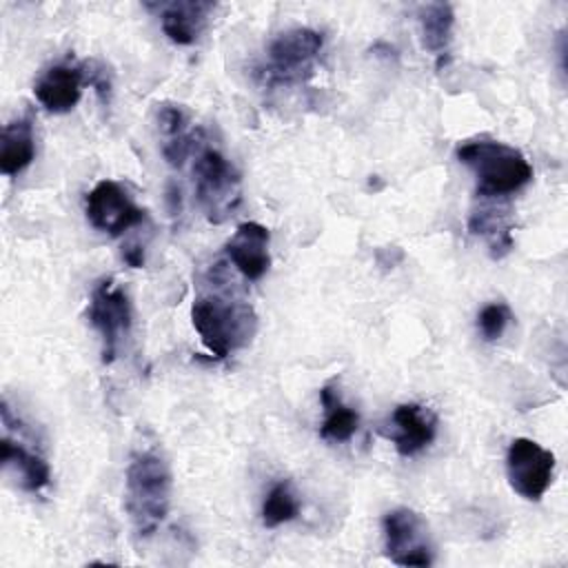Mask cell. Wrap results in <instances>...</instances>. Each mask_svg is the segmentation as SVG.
<instances>
[{"instance_id": "obj_20", "label": "cell", "mask_w": 568, "mask_h": 568, "mask_svg": "<svg viewBox=\"0 0 568 568\" xmlns=\"http://www.w3.org/2000/svg\"><path fill=\"white\" fill-rule=\"evenodd\" d=\"M300 515V497L293 490L291 481L282 479L271 486L262 504V524L266 528H277Z\"/></svg>"}, {"instance_id": "obj_4", "label": "cell", "mask_w": 568, "mask_h": 568, "mask_svg": "<svg viewBox=\"0 0 568 568\" xmlns=\"http://www.w3.org/2000/svg\"><path fill=\"white\" fill-rule=\"evenodd\" d=\"M324 49V36L311 27H293L277 33L266 47V62L260 67V80L266 87L304 84L315 75L317 58Z\"/></svg>"}, {"instance_id": "obj_16", "label": "cell", "mask_w": 568, "mask_h": 568, "mask_svg": "<svg viewBox=\"0 0 568 568\" xmlns=\"http://www.w3.org/2000/svg\"><path fill=\"white\" fill-rule=\"evenodd\" d=\"M0 457L7 468H13L16 477L20 479V486L29 493H38L51 481V468L49 462L20 439H13L9 433H4L0 442Z\"/></svg>"}, {"instance_id": "obj_10", "label": "cell", "mask_w": 568, "mask_h": 568, "mask_svg": "<svg viewBox=\"0 0 568 568\" xmlns=\"http://www.w3.org/2000/svg\"><path fill=\"white\" fill-rule=\"evenodd\" d=\"M215 7L217 4L209 0H171V2L146 4V9L155 11V16L160 18V27L164 36L180 47H189L197 42Z\"/></svg>"}, {"instance_id": "obj_7", "label": "cell", "mask_w": 568, "mask_h": 568, "mask_svg": "<svg viewBox=\"0 0 568 568\" xmlns=\"http://www.w3.org/2000/svg\"><path fill=\"white\" fill-rule=\"evenodd\" d=\"M384 550L386 557L397 566L426 568L435 559L430 532L426 519L413 508L399 506L384 515Z\"/></svg>"}, {"instance_id": "obj_12", "label": "cell", "mask_w": 568, "mask_h": 568, "mask_svg": "<svg viewBox=\"0 0 568 568\" xmlns=\"http://www.w3.org/2000/svg\"><path fill=\"white\" fill-rule=\"evenodd\" d=\"M84 84V64L58 62L36 80L33 93L49 113H67L80 102Z\"/></svg>"}, {"instance_id": "obj_22", "label": "cell", "mask_w": 568, "mask_h": 568, "mask_svg": "<svg viewBox=\"0 0 568 568\" xmlns=\"http://www.w3.org/2000/svg\"><path fill=\"white\" fill-rule=\"evenodd\" d=\"M122 257H124V262H126L129 266H133V268L144 266V248L138 246V244H126L124 251H122Z\"/></svg>"}, {"instance_id": "obj_14", "label": "cell", "mask_w": 568, "mask_h": 568, "mask_svg": "<svg viewBox=\"0 0 568 568\" xmlns=\"http://www.w3.org/2000/svg\"><path fill=\"white\" fill-rule=\"evenodd\" d=\"M160 142H162V155L171 166H182L184 160L200 149L202 142H197L200 131L191 129V122L182 106L178 104H158L155 111Z\"/></svg>"}, {"instance_id": "obj_21", "label": "cell", "mask_w": 568, "mask_h": 568, "mask_svg": "<svg viewBox=\"0 0 568 568\" xmlns=\"http://www.w3.org/2000/svg\"><path fill=\"white\" fill-rule=\"evenodd\" d=\"M510 322H513V313L508 304L490 302L477 313V333L486 342H497L506 333Z\"/></svg>"}, {"instance_id": "obj_11", "label": "cell", "mask_w": 568, "mask_h": 568, "mask_svg": "<svg viewBox=\"0 0 568 568\" xmlns=\"http://www.w3.org/2000/svg\"><path fill=\"white\" fill-rule=\"evenodd\" d=\"M384 435L402 457H415L433 444L437 435V417L422 404H399L390 415V430Z\"/></svg>"}, {"instance_id": "obj_19", "label": "cell", "mask_w": 568, "mask_h": 568, "mask_svg": "<svg viewBox=\"0 0 568 568\" xmlns=\"http://www.w3.org/2000/svg\"><path fill=\"white\" fill-rule=\"evenodd\" d=\"M468 229L473 235L484 237L493 260H501L513 248V220L508 209L481 206L470 213Z\"/></svg>"}, {"instance_id": "obj_9", "label": "cell", "mask_w": 568, "mask_h": 568, "mask_svg": "<svg viewBox=\"0 0 568 568\" xmlns=\"http://www.w3.org/2000/svg\"><path fill=\"white\" fill-rule=\"evenodd\" d=\"M84 213L93 229L106 235H122L144 220V211L113 180H100L84 197Z\"/></svg>"}, {"instance_id": "obj_5", "label": "cell", "mask_w": 568, "mask_h": 568, "mask_svg": "<svg viewBox=\"0 0 568 568\" xmlns=\"http://www.w3.org/2000/svg\"><path fill=\"white\" fill-rule=\"evenodd\" d=\"M195 195L209 222L222 224L242 202V178L224 153L211 144L195 151Z\"/></svg>"}, {"instance_id": "obj_8", "label": "cell", "mask_w": 568, "mask_h": 568, "mask_svg": "<svg viewBox=\"0 0 568 568\" xmlns=\"http://www.w3.org/2000/svg\"><path fill=\"white\" fill-rule=\"evenodd\" d=\"M506 475L519 497L539 501L552 484L555 455L535 439L515 437L506 450Z\"/></svg>"}, {"instance_id": "obj_1", "label": "cell", "mask_w": 568, "mask_h": 568, "mask_svg": "<svg viewBox=\"0 0 568 568\" xmlns=\"http://www.w3.org/2000/svg\"><path fill=\"white\" fill-rule=\"evenodd\" d=\"M191 322L204 348L217 359L251 344L257 331L253 306L220 291H206L193 300Z\"/></svg>"}, {"instance_id": "obj_13", "label": "cell", "mask_w": 568, "mask_h": 568, "mask_svg": "<svg viewBox=\"0 0 568 568\" xmlns=\"http://www.w3.org/2000/svg\"><path fill=\"white\" fill-rule=\"evenodd\" d=\"M271 233L260 222H242L231 240L226 242V255L233 262V266L251 282H257L264 277V273L271 266V253H268Z\"/></svg>"}, {"instance_id": "obj_18", "label": "cell", "mask_w": 568, "mask_h": 568, "mask_svg": "<svg viewBox=\"0 0 568 568\" xmlns=\"http://www.w3.org/2000/svg\"><path fill=\"white\" fill-rule=\"evenodd\" d=\"M320 402L324 408V419L320 426V437L333 444L348 442L359 428V413L348 406L333 382L320 388Z\"/></svg>"}, {"instance_id": "obj_6", "label": "cell", "mask_w": 568, "mask_h": 568, "mask_svg": "<svg viewBox=\"0 0 568 568\" xmlns=\"http://www.w3.org/2000/svg\"><path fill=\"white\" fill-rule=\"evenodd\" d=\"M89 322L102 339V362H115L122 342L131 333V302L126 291L111 277L98 282L89 300Z\"/></svg>"}, {"instance_id": "obj_3", "label": "cell", "mask_w": 568, "mask_h": 568, "mask_svg": "<svg viewBox=\"0 0 568 568\" xmlns=\"http://www.w3.org/2000/svg\"><path fill=\"white\" fill-rule=\"evenodd\" d=\"M455 158L475 173L477 195L486 200L508 197L532 180L526 155L499 140H466L455 149Z\"/></svg>"}, {"instance_id": "obj_17", "label": "cell", "mask_w": 568, "mask_h": 568, "mask_svg": "<svg viewBox=\"0 0 568 568\" xmlns=\"http://www.w3.org/2000/svg\"><path fill=\"white\" fill-rule=\"evenodd\" d=\"M36 158V135H33V118L18 115L9 124H4L0 135V171L9 178L20 175Z\"/></svg>"}, {"instance_id": "obj_2", "label": "cell", "mask_w": 568, "mask_h": 568, "mask_svg": "<svg viewBox=\"0 0 568 568\" xmlns=\"http://www.w3.org/2000/svg\"><path fill=\"white\" fill-rule=\"evenodd\" d=\"M171 468L162 453L138 450L124 475V506L140 537H151L171 508Z\"/></svg>"}, {"instance_id": "obj_15", "label": "cell", "mask_w": 568, "mask_h": 568, "mask_svg": "<svg viewBox=\"0 0 568 568\" xmlns=\"http://www.w3.org/2000/svg\"><path fill=\"white\" fill-rule=\"evenodd\" d=\"M419 33L424 49L435 58V67L444 69L450 58L453 44V27H455V11L448 2H428L422 4L417 11Z\"/></svg>"}]
</instances>
